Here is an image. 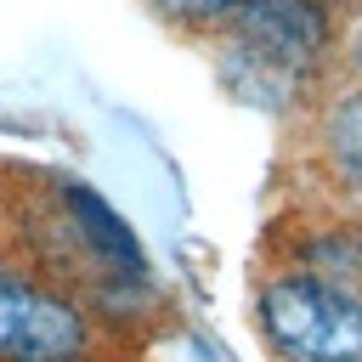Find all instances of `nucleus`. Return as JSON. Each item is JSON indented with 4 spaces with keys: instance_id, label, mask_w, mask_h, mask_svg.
<instances>
[{
    "instance_id": "obj_1",
    "label": "nucleus",
    "mask_w": 362,
    "mask_h": 362,
    "mask_svg": "<svg viewBox=\"0 0 362 362\" xmlns=\"http://www.w3.org/2000/svg\"><path fill=\"white\" fill-rule=\"evenodd\" d=\"M238 51L232 74L243 85H300L328 45V11L322 0H243L232 11Z\"/></svg>"
},
{
    "instance_id": "obj_2",
    "label": "nucleus",
    "mask_w": 362,
    "mask_h": 362,
    "mask_svg": "<svg viewBox=\"0 0 362 362\" xmlns=\"http://www.w3.org/2000/svg\"><path fill=\"white\" fill-rule=\"evenodd\" d=\"M266 334L294 362H362V300L317 277H283L260 294Z\"/></svg>"
},
{
    "instance_id": "obj_3",
    "label": "nucleus",
    "mask_w": 362,
    "mask_h": 362,
    "mask_svg": "<svg viewBox=\"0 0 362 362\" xmlns=\"http://www.w3.org/2000/svg\"><path fill=\"white\" fill-rule=\"evenodd\" d=\"M85 322L57 294L0 277V362H74Z\"/></svg>"
},
{
    "instance_id": "obj_4",
    "label": "nucleus",
    "mask_w": 362,
    "mask_h": 362,
    "mask_svg": "<svg viewBox=\"0 0 362 362\" xmlns=\"http://www.w3.org/2000/svg\"><path fill=\"white\" fill-rule=\"evenodd\" d=\"M68 204H74V215L85 221V238H96V243H102V249L136 277V272H141V249H136V238L124 232V221H119L96 192H85V187H68Z\"/></svg>"
},
{
    "instance_id": "obj_5",
    "label": "nucleus",
    "mask_w": 362,
    "mask_h": 362,
    "mask_svg": "<svg viewBox=\"0 0 362 362\" xmlns=\"http://www.w3.org/2000/svg\"><path fill=\"white\" fill-rule=\"evenodd\" d=\"M328 147H334L339 170L362 181V96H351V102L334 113V124H328Z\"/></svg>"
},
{
    "instance_id": "obj_6",
    "label": "nucleus",
    "mask_w": 362,
    "mask_h": 362,
    "mask_svg": "<svg viewBox=\"0 0 362 362\" xmlns=\"http://www.w3.org/2000/svg\"><path fill=\"white\" fill-rule=\"evenodd\" d=\"M164 11H175V17H192V23H204V17H232L243 0H158Z\"/></svg>"
},
{
    "instance_id": "obj_7",
    "label": "nucleus",
    "mask_w": 362,
    "mask_h": 362,
    "mask_svg": "<svg viewBox=\"0 0 362 362\" xmlns=\"http://www.w3.org/2000/svg\"><path fill=\"white\" fill-rule=\"evenodd\" d=\"M351 57H356V68H362V23H356V34H351Z\"/></svg>"
}]
</instances>
